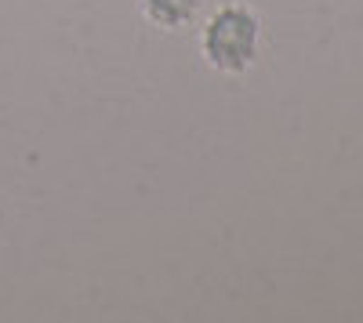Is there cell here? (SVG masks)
<instances>
[{"label":"cell","instance_id":"7a4b0ae2","mask_svg":"<svg viewBox=\"0 0 363 323\" xmlns=\"http://www.w3.org/2000/svg\"><path fill=\"white\" fill-rule=\"evenodd\" d=\"M207 0H138V11L149 26L164 29V33H178L200 18Z\"/></svg>","mask_w":363,"mask_h":323},{"label":"cell","instance_id":"6da1fadb","mask_svg":"<svg viewBox=\"0 0 363 323\" xmlns=\"http://www.w3.org/2000/svg\"><path fill=\"white\" fill-rule=\"evenodd\" d=\"M265 26L251 4H218L200 26V55L203 62L222 76H244L262 55Z\"/></svg>","mask_w":363,"mask_h":323}]
</instances>
